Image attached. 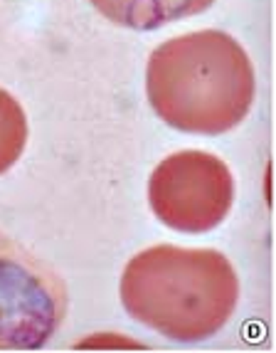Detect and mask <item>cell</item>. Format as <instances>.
Listing matches in <instances>:
<instances>
[{
  "instance_id": "obj_6",
  "label": "cell",
  "mask_w": 276,
  "mask_h": 353,
  "mask_svg": "<svg viewBox=\"0 0 276 353\" xmlns=\"http://www.w3.org/2000/svg\"><path fill=\"white\" fill-rule=\"evenodd\" d=\"M28 143V117L10 92L0 89V176L10 171Z\"/></svg>"
},
{
  "instance_id": "obj_2",
  "label": "cell",
  "mask_w": 276,
  "mask_h": 353,
  "mask_svg": "<svg viewBox=\"0 0 276 353\" xmlns=\"http://www.w3.org/2000/svg\"><path fill=\"white\" fill-rule=\"evenodd\" d=\"M240 279L215 250L156 245L138 252L121 277L126 312L173 341H205L235 314Z\"/></svg>"
},
{
  "instance_id": "obj_4",
  "label": "cell",
  "mask_w": 276,
  "mask_h": 353,
  "mask_svg": "<svg viewBox=\"0 0 276 353\" xmlns=\"http://www.w3.org/2000/svg\"><path fill=\"white\" fill-rule=\"evenodd\" d=\"M235 178L222 159L207 151H178L163 159L148 183L156 218L178 232L215 230L235 203Z\"/></svg>"
},
{
  "instance_id": "obj_1",
  "label": "cell",
  "mask_w": 276,
  "mask_h": 353,
  "mask_svg": "<svg viewBox=\"0 0 276 353\" xmlns=\"http://www.w3.org/2000/svg\"><path fill=\"white\" fill-rule=\"evenodd\" d=\"M146 92L165 124L188 134H224L247 117L257 77L247 50L222 30L165 40L146 67Z\"/></svg>"
},
{
  "instance_id": "obj_3",
  "label": "cell",
  "mask_w": 276,
  "mask_h": 353,
  "mask_svg": "<svg viewBox=\"0 0 276 353\" xmlns=\"http://www.w3.org/2000/svg\"><path fill=\"white\" fill-rule=\"evenodd\" d=\"M67 314V289L37 254L0 232V351L47 346Z\"/></svg>"
},
{
  "instance_id": "obj_5",
  "label": "cell",
  "mask_w": 276,
  "mask_h": 353,
  "mask_svg": "<svg viewBox=\"0 0 276 353\" xmlns=\"http://www.w3.org/2000/svg\"><path fill=\"white\" fill-rule=\"evenodd\" d=\"M215 0H92L106 20L129 30H156L205 12Z\"/></svg>"
}]
</instances>
